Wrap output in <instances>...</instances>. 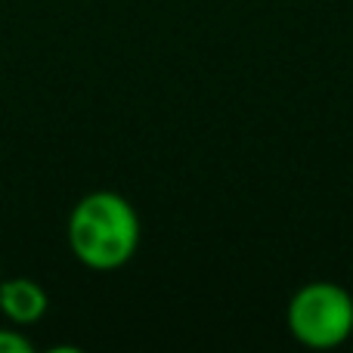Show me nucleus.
Here are the masks:
<instances>
[{
	"label": "nucleus",
	"instance_id": "nucleus-1",
	"mask_svg": "<svg viewBox=\"0 0 353 353\" xmlns=\"http://www.w3.org/2000/svg\"><path fill=\"white\" fill-rule=\"evenodd\" d=\"M68 248L87 270H118L140 248V217L121 192L97 189L68 214Z\"/></svg>",
	"mask_w": 353,
	"mask_h": 353
},
{
	"label": "nucleus",
	"instance_id": "nucleus-2",
	"mask_svg": "<svg viewBox=\"0 0 353 353\" xmlns=\"http://www.w3.org/2000/svg\"><path fill=\"white\" fill-rule=\"evenodd\" d=\"M288 332L310 350H335L353 338V294L338 282H307L288 301Z\"/></svg>",
	"mask_w": 353,
	"mask_h": 353
},
{
	"label": "nucleus",
	"instance_id": "nucleus-3",
	"mask_svg": "<svg viewBox=\"0 0 353 353\" xmlns=\"http://www.w3.org/2000/svg\"><path fill=\"white\" fill-rule=\"evenodd\" d=\"M50 298L41 282L16 276V279H0V313L12 325H34L47 316Z\"/></svg>",
	"mask_w": 353,
	"mask_h": 353
},
{
	"label": "nucleus",
	"instance_id": "nucleus-4",
	"mask_svg": "<svg viewBox=\"0 0 353 353\" xmlns=\"http://www.w3.org/2000/svg\"><path fill=\"white\" fill-rule=\"evenodd\" d=\"M34 344L19 329H0V353H31Z\"/></svg>",
	"mask_w": 353,
	"mask_h": 353
}]
</instances>
